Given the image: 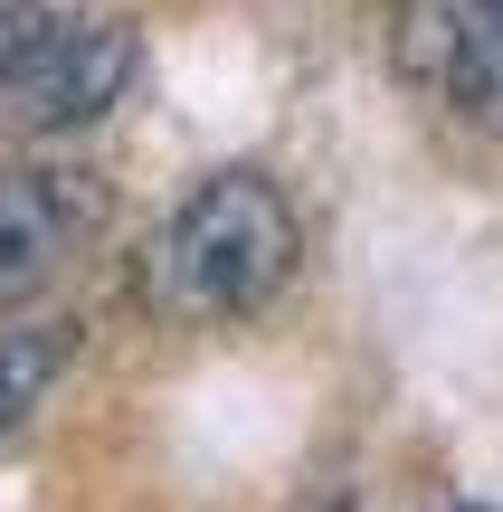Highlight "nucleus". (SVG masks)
<instances>
[{"label":"nucleus","mask_w":503,"mask_h":512,"mask_svg":"<svg viewBox=\"0 0 503 512\" xmlns=\"http://www.w3.org/2000/svg\"><path fill=\"white\" fill-rule=\"evenodd\" d=\"M67 361H76V323H10L0 332V446L38 418V399L57 389Z\"/></svg>","instance_id":"obj_5"},{"label":"nucleus","mask_w":503,"mask_h":512,"mask_svg":"<svg viewBox=\"0 0 503 512\" xmlns=\"http://www.w3.org/2000/svg\"><path fill=\"white\" fill-rule=\"evenodd\" d=\"M304 228L266 171H209L143 247V304L162 323H247L295 275Z\"/></svg>","instance_id":"obj_1"},{"label":"nucleus","mask_w":503,"mask_h":512,"mask_svg":"<svg viewBox=\"0 0 503 512\" xmlns=\"http://www.w3.org/2000/svg\"><path fill=\"white\" fill-rule=\"evenodd\" d=\"M418 67L475 114H503V0H447L418 19Z\"/></svg>","instance_id":"obj_4"},{"label":"nucleus","mask_w":503,"mask_h":512,"mask_svg":"<svg viewBox=\"0 0 503 512\" xmlns=\"http://www.w3.org/2000/svg\"><path fill=\"white\" fill-rule=\"evenodd\" d=\"M133 67H143L133 19H48L38 48L0 76V95H10V124L29 143H76L133 95Z\"/></svg>","instance_id":"obj_2"},{"label":"nucleus","mask_w":503,"mask_h":512,"mask_svg":"<svg viewBox=\"0 0 503 512\" xmlns=\"http://www.w3.org/2000/svg\"><path fill=\"white\" fill-rule=\"evenodd\" d=\"M105 228V200L95 181L57 162H29V171H0V313H19L38 285L67 275V256Z\"/></svg>","instance_id":"obj_3"},{"label":"nucleus","mask_w":503,"mask_h":512,"mask_svg":"<svg viewBox=\"0 0 503 512\" xmlns=\"http://www.w3.org/2000/svg\"><path fill=\"white\" fill-rule=\"evenodd\" d=\"M38 29H48V10H38V0H0V76L38 48Z\"/></svg>","instance_id":"obj_6"}]
</instances>
